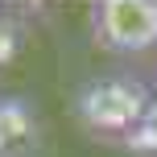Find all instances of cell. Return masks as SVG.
<instances>
[{"instance_id":"6da1fadb","label":"cell","mask_w":157,"mask_h":157,"mask_svg":"<svg viewBox=\"0 0 157 157\" xmlns=\"http://www.w3.org/2000/svg\"><path fill=\"white\" fill-rule=\"evenodd\" d=\"M87 29L108 54L132 58L157 50V0H99L87 8Z\"/></svg>"},{"instance_id":"7a4b0ae2","label":"cell","mask_w":157,"mask_h":157,"mask_svg":"<svg viewBox=\"0 0 157 157\" xmlns=\"http://www.w3.org/2000/svg\"><path fill=\"white\" fill-rule=\"evenodd\" d=\"M149 87L141 78L128 75H108V78H91L83 91L75 95V116L95 132H120L124 136L149 108Z\"/></svg>"},{"instance_id":"3957f363","label":"cell","mask_w":157,"mask_h":157,"mask_svg":"<svg viewBox=\"0 0 157 157\" xmlns=\"http://www.w3.org/2000/svg\"><path fill=\"white\" fill-rule=\"evenodd\" d=\"M37 141V124L25 99L4 95L0 99V157H21L25 149H33Z\"/></svg>"},{"instance_id":"277c9868","label":"cell","mask_w":157,"mask_h":157,"mask_svg":"<svg viewBox=\"0 0 157 157\" xmlns=\"http://www.w3.org/2000/svg\"><path fill=\"white\" fill-rule=\"evenodd\" d=\"M120 141H124V149H132V153H141V157H157V99L145 108V116L136 120Z\"/></svg>"},{"instance_id":"5b68a950","label":"cell","mask_w":157,"mask_h":157,"mask_svg":"<svg viewBox=\"0 0 157 157\" xmlns=\"http://www.w3.org/2000/svg\"><path fill=\"white\" fill-rule=\"evenodd\" d=\"M17 46H21V37H17V25L0 17V66H4L8 58L17 54Z\"/></svg>"},{"instance_id":"8992f818","label":"cell","mask_w":157,"mask_h":157,"mask_svg":"<svg viewBox=\"0 0 157 157\" xmlns=\"http://www.w3.org/2000/svg\"><path fill=\"white\" fill-rule=\"evenodd\" d=\"M153 62H157V50H153Z\"/></svg>"}]
</instances>
